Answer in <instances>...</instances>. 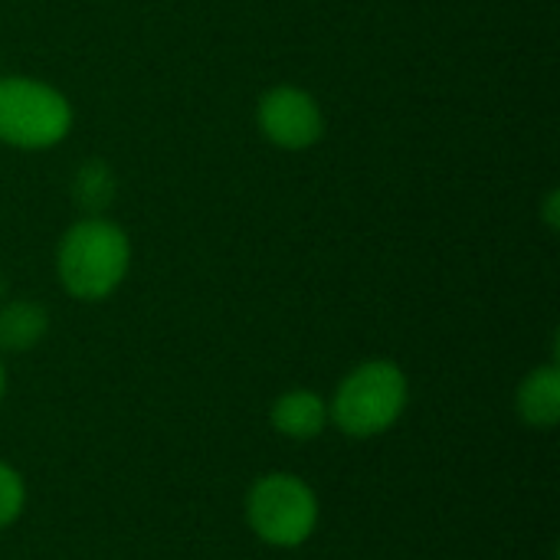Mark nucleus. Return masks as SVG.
Masks as SVG:
<instances>
[{
  "mask_svg": "<svg viewBox=\"0 0 560 560\" xmlns=\"http://www.w3.org/2000/svg\"><path fill=\"white\" fill-rule=\"evenodd\" d=\"M131 243L125 230L102 217H85L66 230L56 249V276L79 302L108 299L128 276Z\"/></svg>",
  "mask_w": 560,
  "mask_h": 560,
  "instance_id": "nucleus-1",
  "label": "nucleus"
},
{
  "mask_svg": "<svg viewBox=\"0 0 560 560\" xmlns=\"http://www.w3.org/2000/svg\"><path fill=\"white\" fill-rule=\"evenodd\" d=\"M410 404V381L400 364L377 358L341 377L328 400V420L348 440H374L397 427Z\"/></svg>",
  "mask_w": 560,
  "mask_h": 560,
  "instance_id": "nucleus-2",
  "label": "nucleus"
},
{
  "mask_svg": "<svg viewBox=\"0 0 560 560\" xmlns=\"http://www.w3.org/2000/svg\"><path fill=\"white\" fill-rule=\"evenodd\" d=\"M318 518V495L295 472H266L246 492V525L269 548H302L315 535Z\"/></svg>",
  "mask_w": 560,
  "mask_h": 560,
  "instance_id": "nucleus-3",
  "label": "nucleus"
},
{
  "mask_svg": "<svg viewBox=\"0 0 560 560\" xmlns=\"http://www.w3.org/2000/svg\"><path fill=\"white\" fill-rule=\"evenodd\" d=\"M72 128V105L69 98L26 75L0 79V141L23 148V151H43L59 144Z\"/></svg>",
  "mask_w": 560,
  "mask_h": 560,
  "instance_id": "nucleus-4",
  "label": "nucleus"
},
{
  "mask_svg": "<svg viewBox=\"0 0 560 560\" xmlns=\"http://www.w3.org/2000/svg\"><path fill=\"white\" fill-rule=\"evenodd\" d=\"M259 128L279 148L305 151L325 135V115L305 89L276 85L259 98Z\"/></svg>",
  "mask_w": 560,
  "mask_h": 560,
  "instance_id": "nucleus-5",
  "label": "nucleus"
},
{
  "mask_svg": "<svg viewBox=\"0 0 560 560\" xmlns=\"http://www.w3.org/2000/svg\"><path fill=\"white\" fill-rule=\"evenodd\" d=\"M269 423L279 436H285L292 443H312L331 423L328 420V400L308 387L285 390L282 397H276V404L269 410Z\"/></svg>",
  "mask_w": 560,
  "mask_h": 560,
  "instance_id": "nucleus-6",
  "label": "nucleus"
},
{
  "mask_svg": "<svg viewBox=\"0 0 560 560\" xmlns=\"http://www.w3.org/2000/svg\"><path fill=\"white\" fill-rule=\"evenodd\" d=\"M515 413L532 430H555L560 423V368L541 364L528 371L515 390Z\"/></svg>",
  "mask_w": 560,
  "mask_h": 560,
  "instance_id": "nucleus-7",
  "label": "nucleus"
},
{
  "mask_svg": "<svg viewBox=\"0 0 560 560\" xmlns=\"http://www.w3.org/2000/svg\"><path fill=\"white\" fill-rule=\"evenodd\" d=\"M49 331V315L43 305L16 299L0 308V354H23L36 348Z\"/></svg>",
  "mask_w": 560,
  "mask_h": 560,
  "instance_id": "nucleus-8",
  "label": "nucleus"
},
{
  "mask_svg": "<svg viewBox=\"0 0 560 560\" xmlns=\"http://www.w3.org/2000/svg\"><path fill=\"white\" fill-rule=\"evenodd\" d=\"M26 509V482L23 476L0 459V532L10 528Z\"/></svg>",
  "mask_w": 560,
  "mask_h": 560,
  "instance_id": "nucleus-9",
  "label": "nucleus"
},
{
  "mask_svg": "<svg viewBox=\"0 0 560 560\" xmlns=\"http://www.w3.org/2000/svg\"><path fill=\"white\" fill-rule=\"evenodd\" d=\"M112 177L105 174V167L102 164H89V167H82V174H79V200L85 203V207H102L108 197H112Z\"/></svg>",
  "mask_w": 560,
  "mask_h": 560,
  "instance_id": "nucleus-10",
  "label": "nucleus"
},
{
  "mask_svg": "<svg viewBox=\"0 0 560 560\" xmlns=\"http://www.w3.org/2000/svg\"><path fill=\"white\" fill-rule=\"evenodd\" d=\"M545 217H548V226L558 230V190L548 197V207H545Z\"/></svg>",
  "mask_w": 560,
  "mask_h": 560,
  "instance_id": "nucleus-11",
  "label": "nucleus"
},
{
  "mask_svg": "<svg viewBox=\"0 0 560 560\" xmlns=\"http://www.w3.org/2000/svg\"><path fill=\"white\" fill-rule=\"evenodd\" d=\"M3 394H7V368H3V354H0V404H3Z\"/></svg>",
  "mask_w": 560,
  "mask_h": 560,
  "instance_id": "nucleus-12",
  "label": "nucleus"
}]
</instances>
